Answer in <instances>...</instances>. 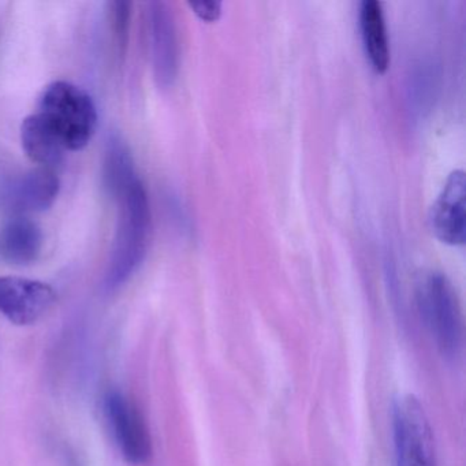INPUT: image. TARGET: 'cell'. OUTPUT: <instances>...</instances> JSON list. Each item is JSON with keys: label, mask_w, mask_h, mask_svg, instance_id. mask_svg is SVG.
<instances>
[{"label": "cell", "mask_w": 466, "mask_h": 466, "mask_svg": "<svg viewBox=\"0 0 466 466\" xmlns=\"http://www.w3.org/2000/svg\"><path fill=\"white\" fill-rule=\"evenodd\" d=\"M110 7L114 39H116V47L122 56L127 50V40H129L130 4L129 2H113Z\"/></svg>", "instance_id": "cell-14"}, {"label": "cell", "mask_w": 466, "mask_h": 466, "mask_svg": "<svg viewBox=\"0 0 466 466\" xmlns=\"http://www.w3.org/2000/svg\"><path fill=\"white\" fill-rule=\"evenodd\" d=\"M135 159L129 146L118 133H113L106 144L103 159V185L108 195L116 200L133 182L137 181Z\"/></svg>", "instance_id": "cell-13"}, {"label": "cell", "mask_w": 466, "mask_h": 466, "mask_svg": "<svg viewBox=\"0 0 466 466\" xmlns=\"http://www.w3.org/2000/svg\"><path fill=\"white\" fill-rule=\"evenodd\" d=\"M417 304L439 353L454 360L462 350L463 320L460 299L441 272L424 275L417 286Z\"/></svg>", "instance_id": "cell-3"}, {"label": "cell", "mask_w": 466, "mask_h": 466, "mask_svg": "<svg viewBox=\"0 0 466 466\" xmlns=\"http://www.w3.org/2000/svg\"><path fill=\"white\" fill-rule=\"evenodd\" d=\"M118 223L106 271V288L116 290L124 286L146 260L151 242L152 219L148 195L140 178L119 198Z\"/></svg>", "instance_id": "cell-1"}, {"label": "cell", "mask_w": 466, "mask_h": 466, "mask_svg": "<svg viewBox=\"0 0 466 466\" xmlns=\"http://www.w3.org/2000/svg\"><path fill=\"white\" fill-rule=\"evenodd\" d=\"M43 249V233L28 217H13L0 226V260L12 266H28Z\"/></svg>", "instance_id": "cell-10"}, {"label": "cell", "mask_w": 466, "mask_h": 466, "mask_svg": "<svg viewBox=\"0 0 466 466\" xmlns=\"http://www.w3.org/2000/svg\"><path fill=\"white\" fill-rule=\"evenodd\" d=\"M465 171L454 170L444 182L430 212L431 228L439 241L451 247L465 244L466 239Z\"/></svg>", "instance_id": "cell-9"}, {"label": "cell", "mask_w": 466, "mask_h": 466, "mask_svg": "<svg viewBox=\"0 0 466 466\" xmlns=\"http://www.w3.org/2000/svg\"><path fill=\"white\" fill-rule=\"evenodd\" d=\"M21 143L29 159L45 168L58 165L66 152L58 136L39 114H32L24 119Z\"/></svg>", "instance_id": "cell-12"}, {"label": "cell", "mask_w": 466, "mask_h": 466, "mask_svg": "<svg viewBox=\"0 0 466 466\" xmlns=\"http://www.w3.org/2000/svg\"><path fill=\"white\" fill-rule=\"evenodd\" d=\"M56 294L47 283L20 277H0V315L17 326L39 321L56 302Z\"/></svg>", "instance_id": "cell-7"}, {"label": "cell", "mask_w": 466, "mask_h": 466, "mask_svg": "<svg viewBox=\"0 0 466 466\" xmlns=\"http://www.w3.org/2000/svg\"><path fill=\"white\" fill-rule=\"evenodd\" d=\"M148 34L155 80L160 88H168L178 75L179 46L176 21L167 4L149 5Z\"/></svg>", "instance_id": "cell-8"}, {"label": "cell", "mask_w": 466, "mask_h": 466, "mask_svg": "<svg viewBox=\"0 0 466 466\" xmlns=\"http://www.w3.org/2000/svg\"><path fill=\"white\" fill-rule=\"evenodd\" d=\"M360 31L370 66L384 73L390 65V46L383 6L378 0H364L360 6Z\"/></svg>", "instance_id": "cell-11"}, {"label": "cell", "mask_w": 466, "mask_h": 466, "mask_svg": "<svg viewBox=\"0 0 466 466\" xmlns=\"http://www.w3.org/2000/svg\"><path fill=\"white\" fill-rule=\"evenodd\" d=\"M36 114L47 122L66 151L86 148L96 132L94 100L88 92L67 81H56L46 86Z\"/></svg>", "instance_id": "cell-2"}, {"label": "cell", "mask_w": 466, "mask_h": 466, "mask_svg": "<svg viewBox=\"0 0 466 466\" xmlns=\"http://www.w3.org/2000/svg\"><path fill=\"white\" fill-rule=\"evenodd\" d=\"M106 421L125 460L133 465L146 463L152 454L151 435L140 410L122 392L113 390L103 400Z\"/></svg>", "instance_id": "cell-5"}, {"label": "cell", "mask_w": 466, "mask_h": 466, "mask_svg": "<svg viewBox=\"0 0 466 466\" xmlns=\"http://www.w3.org/2000/svg\"><path fill=\"white\" fill-rule=\"evenodd\" d=\"M189 6L198 18L207 21V23H214V21L219 20L220 15H222V2H218V0L193 2V4H189Z\"/></svg>", "instance_id": "cell-15"}, {"label": "cell", "mask_w": 466, "mask_h": 466, "mask_svg": "<svg viewBox=\"0 0 466 466\" xmlns=\"http://www.w3.org/2000/svg\"><path fill=\"white\" fill-rule=\"evenodd\" d=\"M59 187L58 177L51 168L26 171L2 184L0 207L15 217L43 212L56 203Z\"/></svg>", "instance_id": "cell-6"}, {"label": "cell", "mask_w": 466, "mask_h": 466, "mask_svg": "<svg viewBox=\"0 0 466 466\" xmlns=\"http://www.w3.org/2000/svg\"><path fill=\"white\" fill-rule=\"evenodd\" d=\"M395 466H436L432 431L421 402L403 395L392 408Z\"/></svg>", "instance_id": "cell-4"}]
</instances>
